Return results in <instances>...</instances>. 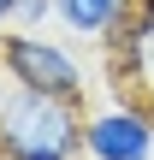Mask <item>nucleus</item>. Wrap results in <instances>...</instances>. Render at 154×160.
I'll return each instance as SVG.
<instances>
[{
    "instance_id": "6",
    "label": "nucleus",
    "mask_w": 154,
    "mask_h": 160,
    "mask_svg": "<svg viewBox=\"0 0 154 160\" xmlns=\"http://www.w3.org/2000/svg\"><path fill=\"white\" fill-rule=\"evenodd\" d=\"M53 24V0H18L12 6V30H42Z\"/></svg>"
},
{
    "instance_id": "8",
    "label": "nucleus",
    "mask_w": 154,
    "mask_h": 160,
    "mask_svg": "<svg viewBox=\"0 0 154 160\" xmlns=\"http://www.w3.org/2000/svg\"><path fill=\"white\" fill-rule=\"evenodd\" d=\"M137 6H142V18H148V30H154V0H137ZM154 77V71H148Z\"/></svg>"
},
{
    "instance_id": "9",
    "label": "nucleus",
    "mask_w": 154,
    "mask_h": 160,
    "mask_svg": "<svg viewBox=\"0 0 154 160\" xmlns=\"http://www.w3.org/2000/svg\"><path fill=\"white\" fill-rule=\"evenodd\" d=\"M142 107H148V119H154V95H148V101H142Z\"/></svg>"
},
{
    "instance_id": "3",
    "label": "nucleus",
    "mask_w": 154,
    "mask_h": 160,
    "mask_svg": "<svg viewBox=\"0 0 154 160\" xmlns=\"http://www.w3.org/2000/svg\"><path fill=\"white\" fill-rule=\"evenodd\" d=\"M83 160H154V119L142 101H107L83 113Z\"/></svg>"
},
{
    "instance_id": "7",
    "label": "nucleus",
    "mask_w": 154,
    "mask_h": 160,
    "mask_svg": "<svg viewBox=\"0 0 154 160\" xmlns=\"http://www.w3.org/2000/svg\"><path fill=\"white\" fill-rule=\"evenodd\" d=\"M12 6H18V0H0V30L12 24Z\"/></svg>"
},
{
    "instance_id": "5",
    "label": "nucleus",
    "mask_w": 154,
    "mask_h": 160,
    "mask_svg": "<svg viewBox=\"0 0 154 160\" xmlns=\"http://www.w3.org/2000/svg\"><path fill=\"white\" fill-rule=\"evenodd\" d=\"M125 6H131V0H53V24H59L65 36H77V42H101V36L119 24Z\"/></svg>"
},
{
    "instance_id": "10",
    "label": "nucleus",
    "mask_w": 154,
    "mask_h": 160,
    "mask_svg": "<svg viewBox=\"0 0 154 160\" xmlns=\"http://www.w3.org/2000/svg\"><path fill=\"white\" fill-rule=\"evenodd\" d=\"M0 95H6V77H0Z\"/></svg>"
},
{
    "instance_id": "2",
    "label": "nucleus",
    "mask_w": 154,
    "mask_h": 160,
    "mask_svg": "<svg viewBox=\"0 0 154 160\" xmlns=\"http://www.w3.org/2000/svg\"><path fill=\"white\" fill-rule=\"evenodd\" d=\"M0 77L12 89H36V95H59V101H89V71L77 59V48L47 42L36 30H6L0 36Z\"/></svg>"
},
{
    "instance_id": "4",
    "label": "nucleus",
    "mask_w": 154,
    "mask_h": 160,
    "mask_svg": "<svg viewBox=\"0 0 154 160\" xmlns=\"http://www.w3.org/2000/svg\"><path fill=\"white\" fill-rule=\"evenodd\" d=\"M101 48H107V71H113L119 89L148 83V71H154V30H148V18H142L137 0L119 12V24L101 36Z\"/></svg>"
},
{
    "instance_id": "1",
    "label": "nucleus",
    "mask_w": 154,
    "mask_h": 160,
    "mask_svg": "<svg viewBox=\"0 0 154 160\" xmlns=\"http://www.w3.org/2000/svg\"><path fill=\"white\" fill-rule=\"evenodd\" d=\"M83 154V107L36 89L0 95V160H77Z\"/></svg>"
}]
</instances>
